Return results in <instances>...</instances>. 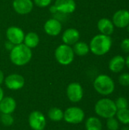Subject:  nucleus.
Segmentation results:
<instances>
[{
	"label": "nucleus",
	"mask_w": 129,
	"mask_h": 130,
	"mask_svg": "<svg viewBox=\"0 0 129 130\" xmlns=\"http://www.w3.org/2000/svg\"><path fill=\"white\" fill-rule=\"evenodd\" d=\"M54 55L57 62L62 66H68L71 64L75 56L72 47L64 43L57 46Z\"/></svg>",
	"instance_id": "5"
},
{
	"label": "nucleus",
	"mask_w": 129,
	"mask_h": 130,
	"mask_svg": "<svg viewBox=\"0 0 129 130\" xmlns=\"http://www.w3.org/2000/svg\"><path fill=\"white\" fill-rule=\"evenodd\" d=\"M28 124L33 130H44L46 126V117L42 112L33 110L29 114Z\"/></svg>",
	"instance_id": "7"
},
{
	"label": "nucleus",
	"mask_w": 129,
	"mask_h": 130,
	"mask_svg": "<svg viewBox=\"0 0 129 130\" xmlns=\"http://www.w3.org/2000/svg\"><path fill=\"white\" fill-rule=\"evenodd\" d=\"M125 66L129 69V54L125 59Z\"/></svg>",
	"instance_id": "34"
},
{
	"label": "nucleus",
	"mask_w": 129,
	"mask_h": 130,
	"mask_svg": "<svg viewBox=\"0 0 129 130\" xmlns=\"http://www.w3.org/2000/svg\"><path fill=\"white\" fill-rule=\"evenodd\" d=\"M72 49L75 55L78 56H84L87 55L90 52L89 44H87L84 41H78L73 45Z\"/></svg>",
	"instance_id": "20"
},
{
	"label": "nucleus",
	"mask_w": 129,
	"mask_h": 130,
	"mask_svg": "<svg viewBox=\"0 0 129 130\" xmlns=\"http://www.w3.org/2000/svg\"><path fill=\"white\" fill-rule=\"evenodd\" d=\"M0 40H1V33H0Z\"/></svg>",
	"instance_id": "37"
},
{
	"label": "nucleus",
	"mask_w": 129,
	"mask_h": 130,
	"mask_svg": "<svg viewBox=\"0 0 129 130\" xmlns=\"http://www.w3.org/2000/svg\"><path fill=\"white\" fill-rule=\"evenodd\" d=\"M116 119L119 120V122L124 125H128L129 124V109H122V110H117L116 112Z\"/></svg>",
	"instance_id": "23"
},
{
	"label": "nucleus",
	"mask_w": 129,
	"mask_h": 130,
	"mask_svg": "<svg viewBox=\"0 0 129 130\" xmlns=\"http://www.w3.org/2000/svg\"><path fill=\"white\" fill-rule=\"evenodd\" d=\"M103 124L101 120L96 117H90L85 121L86 130H102Z\"/></svg>",
	"instance_id": "21"
},
{
	"label": "nucleus",
	"mask_w": 129,
	"mask_h": 130,
	"mask_svg": "<svg viewBox=\"0 0 129 130\" xmlns=\"http://www.w3.org/2000/svg\"><path fill=\"white\" fill-rule=\"evenodd\" d=\"M16 107L17 103L15 100L11 97H4L0 101V112L2 113L12 114Z\"/></svg>",
	"instance_id": "18"
},
{
	"label": "nucleus",
	"mask_w": 129,
	"mask_h": 130,
	"mask_svg": "<svg viewBox=\"0 0 129 130\" xmlns=\"http://www.w3.org/2000/svg\"><path fill=\"white\" fill-rule=\"evenodd\" d=\"M64 111L56 107H52L48 111V117L51 121L53 122H59L63 120Z\"/></svg>",
	"instance_id": "22"
},
{
	"label": "nucleus",
	"mask_w": 129,
	"mask_h": 130,
	"mask_svg": "<svg viewBox=\"0 0 129 130\" xmlns=\"http://www.w3.org/2000/svg\"><path fill=\"white\" fill-rule=\"evenodd\" d=\"M97 29L100 31V34L106 36H111L114 33L115 26L112 20L106 18H100L97 22Z\"/></svg>",
	"instance_id": "16"
},
{
	"label": "nucleus",
	"mask_w": 129,
	"mask_h": 130,
	"mask_svg": "<svg viewBox=\"0 0 129 130\" xmlns=\"http://www.w3.org/2000/svg\"><path fill=\"white\" fill-rule=\"evenodd\" d=\"M62 40L64 44L71 46L80 40V32L76 28H68L62 33Z\"/></svg>",
	"instance_id": "15"
},
{
	"label": "nucleus",
	"mask_w": 129,
	"mask_h": 130,
	"mask_svg": "<svg viewBox=\"0 0 129 130\" xmlns=\"http://www.w3.org/2000/svg\"><path fill=\"white\" fill-rule=\"evenodd\" d=\"M128 27V33H129V24L128 25V27Z\"/></svg>",
	"instance_id": "36"
},
{
	"label": "nucleus",
	"mask_w": 129,
	"mask_h": 130,
	"mask_svg": "<svg viewBox=\"0 0 129 130\" xmlns=\"http://www.w3.org/2000/svg\"><path fill=\"white\" fill-rule=\"evenodd\" d=\"M49 11H50L52 14H55V13H57V12H58L57 10H56V7L54 6V5H51V6L49 7Z\"/></svg>",
	"instance_id": "32"
},
{
	"label": "nucleus",
	"mask_w": 129,
	"mask_h": 130,
	"mask_svg": "<svg viewBox=\"0 0 129 130\" xmlns=\"http://www.w3.org/2000/svg\"><path fill=\"white\" fill-rule=\"evenodd\" d=\"M4 80H5V75H4V73L0 69V85L4 83Z\"/></svg>",
	"instance_id": "31"
},
{
	"label": "nucleus",
	"mask_w": 129,
	"mask_h": 130,
	"mask_svg": "<svg viewBox=\"0 0 129 130\" xmlns=\"http://www.w3.org/2000/svg\"><path fill=\"white\" fill-rule=\"evenodd\" d=\"M40 43L39 35L36 32H28L25 34L23 43L30 49L36 48Z\"/></svg>",
	"instance_id": "19"
},
{
	"label": "nucleus",
	"mask_w": 129,
	"mask_h": 130,
	"mask_svg": "<svg viewBox=\"0 0 129 130\" xmlns=\"http://www.w3.org/2000/svg\"><path fill=\"white\" fill-rule=\"evenodd\" d=\"M112 21L114 26L118 28L127 27L129 24V11L126 9L116 11L113 15Z\"/></svg>",
	"instance_id": "11"
},
{
	"label": "nucleus",
	"mask_w": 129,
	"mask_h": 130,
	"mask_svg": "<svg viewBox=\"0 0 129 130\" xmlns=\"http://www.w3.org/2000/svg\"><path fill=\"white\" fill-rule=\"evenodd\" d=\"M119 83L124 87H128L129 86V73L128 72H124L122 73L119 78H118Z\"/></svg>",
	"instance_id": "27"
},
{
	"label": "nucleus",
	"mask_w": 129,
	"mask_h": 130,
	"mask_svg": "<svg viewBox=\"0 0 129 130\" xmlns=\"http://www.w3.org/2000/svg\"><path fill=\"white\" fill-rule=\"evenodd\" d=\"M84 118V111L78 107H70L64 111L63 120L69 124H79Z\"/></svg>",
	"instance_id": "6"
},
{
	"label": "nucleus",
	"mask_w": 129,
	"mask_h": 130,
	"mask_svg": "<svg viewBox=\"0 0 129 130\" xmlns=\"http://www.w3.org/2000/svg\"><path fill=\"white\" fill-rule=\"evenodd\" d=\"M32 56V50L24 43L14 46L9 53L10 61L17 66H24L28 64L31 61Z\"/></svg>",
	"instance_id": "2"
},
{
	"label": "nucleus",
	"mask_w": 129,
	"mask_h": 130,
	"mask_svg": "<svg viewBox=\"0 0 129 130\" xmlns=\"http://www.w3.org/2000/svg\"><path fill=\"white\" fill-rule=\"evenodd\" d=\"M6 38L8 41L11 43L13 45H19L23 43L25 34L24 30L16 26H11L6 30Z\"/></svg>",
	"instance_id": "10"
},
{
	"label": "nucleus",
	"mask_w": 129,
	"mask_h": 130,
	"mask_svg": "<svg viewBox=\"0 0 129 130\" xmlns=\"http://www.w3.org/2000/svg\"><path fill=\"white\" fill-rule=\"evenodd\" d=\"M114 102H115V104H116V107L117 110H122V109L128 108V101L124 97L118 98Z\"/></svg>",
	"instance_id": "26"
},
{
	"label": "nucleus",
	"mask_w": 129,
	"mask_h": 130,
	"mask_svg": "<svg viewBox=\"0 0 129 130\" xmlns=\"http://www.w3.org/2000/svg\"><path fill=\"white\" fill-rule=\"evenodd\" d=\"M112 45L113 40L110 36L99 34L90 40L89 43L90 52L97 56H104L109 52Z\"/></svg>",
	"instance_id": "1"
},
{
	"label": "nucleus",
	"mask_w": 129,
	"mask_h": 130,
	"mask_svg": "<svg viewBox=\"0 0 129 130\" xmlns=\"http://www.w3.org/2000/svg\"><path fill=\"white\" fill-rule=\"evenodd\" d=\"M4 83L7 88L11 91L21 90L25 85L24 78L17 73H13L8 75L5 78Z\"/></svg>",
	"instance_id": "9"
},
{
	"label": "nucleus",
	"mask_w": 129,
	"mask_h": 130,
	"mask_svg": "<svg viewBox=\"0 0 129 130\" xmlns=\"http://www.w3.org/2000/svg\"><path fill=\"white\" fill-rule=\"evenodd\" d=\"M66 94L71 102L78 103L84 97V89L80 83L71 82L66 88Z\"/></svg>",
	"instance_id": "8"
},
{
	"label": "nucleus",
	"mask_w": 129,
	"mask_h": 130,
	"mask_svg": "<svg viewBox=\"0 0 129 130\" xmlns=\"http://www.w3.org/2000/svg\"><path fill=\"white\" fill-rule=\"evenodd\" d=\"M0 124H1V119H0Z\"/></svg>",
	"instance_id": "38"
},
{
	"label": "nucleus",
	"mask_w": 129,
	"mask_h": 130,
	"mask_svg": "<svg viewBox=\"0 0 129 130\" xmlns=\"http://www.w3.org/2000/svg\"><path fill=\"white\" fill-rule=\"evenodd\" d=\"M43 30L45 33L50 37H56L59 35L62 30V25L60 21L56 18L48 19L44 25Z\"/></svg>",
	"instance_id": "12"
},
{
	"label": "nucleus",
	"mask_w": 129,
	"mask_h": 130,
	"mask_svg": "<svg viewBox=\"0 0 129 130\" xmlns=\"http://www.w3.org/2000/svg\"><path fill=\"white\" fill-rule=\"evenodd\" d=\"M120 48L124 53L129 54V38H125L122 40Z\"/></svg>",
	"instance_id": "29"
},
{
	"label": "nucleus",
	"mask_w": 129,
	"mask_h": 130,
	"mask_svg": "<svg viewBox=\"0 0 129 130\" xmlns=\"http://www.w3.org/2000/svg\"><path fill=\"white\" fill-rule=\"evenodd\" d=\"M58 12L62 14H71L76 9L75 0H56L54 3Z\"/></svg>",
	"instance_id": "14"
},
{
	"label": "nucleus",
	"mask_w": 129,
	"mask_h": 130,
	"mask_svg": "<svg viewBox=\"0 0 129 130\" xmlns=\"http://www.w3.org/2000/svg\"><path fill=\"white\" fill-rule=\"evenodd\" d=\"M125 67V59L120 55L113 56L109 62V69L113 73L122 72Z\"/></svg>",
	"instance_id": "17"
},
{
	"label": "nucleus",
	"mask_w": 129,
	"mask_h": 130,
	"mask_svg": "<svg viewBox=\"0 0 129 130\" xmlns=\"http://www.w3.org/2000/svg\"><path fill=\"white\" fill-rule=\"evenodd\" d=\"M94 111L97 116L103 119H109L116 116L117 108L114 101L104 98L97 101L94 107Z\"/></svg>",
	"instance_id": "4"
},
{
	"label": "nucleus",
	"mask_w": 129,
	"mask_h": 130,
	"mask_svg": "<svg viewBox=\"0 0 129 130\" xmlns=\"http://www.w3.org/2000/svg\"><path fill=\"white\" fill-rule=\"evenodd\" d=\"M14 45H13L11 43H10L9 41H7V42H5V49L7 50H9V51H11V49L14 47Z\"/></svg>",
	"instance_id": "30"
},
{
	"label": "nucleus",
	"mask_w": 129,
	"mask_h": 130,
	"mask_svg": "<svg viewBox=\"0 0 129 130\" xmlns=\"http://www.w3.org/2000/svg\"><path fill=\"white\" fill-rule=\"evenodd\" d=\"M32 0H13L12 7L14 11L21 15L30 14L33 8Z\"/></svg>",
	"instance_id": "13"
},
{
	"label": "nucleus",
	"mask_w": 129,
	"mask_h": 130,
	"mask_svg": "<svg viewBox=\"0 0 129 130\" xmlns=\"http://www.w3.org/2000/svg\"><path fill=\"white\" fill-rule=\"evenodd\" d=\"M119 123H120L115 117L106 119V127L108 130H119Z\"/></svg>",
	"instance_id": "25"
},
{
	"label": "nucleus",
	"mask_w": 129,
	"mask_h": 130,
	"mask_svg": "<svg viewBox=\"0 0 129 130\" xmlns=\"http://www.w3.org/2000/svg\"><path fill=\"white\" fill-rule=\"evenodd\" d=\"M0 119L1 123L5 126H11L14 123V117L10 113H2Z\"/></svg>",
	"instance_id": "24"
},
{
	"label": "nucleus",
	"mask_w": 129,
	"mask_h": 130,
	"mask_svg": "<svg viewBox=\"0 0 129 130\" xmlns=\"http://www.w3.org/2000/svg\"><path fill=\"white\" fill-rule=\"evenodd\" d=\"M34 5L39 8H46L52 3V0H33Z\"/></svg>",
	"instance_id": "28"
},
{
	"label": "nucleus",
	"mask_w": 129,
	"mask_h": 130,
	"mask_svg": "<svg viewBox=\"0 0 129 130\" xmlns=\"http://www.w3.org/2000/svg\"><path fill=\"white\" fill-rule=\"evenodd\" d=\"M122 130H129V127H128V126H125Z\"/></svg>",
	"instance_id": "35"
},
{
	"label": "nucleus",
	"mask_w": 129,
	"mask_h": 130,
	"mask_svg": "<svg viewBox=\"0 0 129 130\" xmlns=\"http://www.w3.org/2000/svg\"><path fill=\"white\" fill-rule=\"evenodd\" d=\"M3 98H4V91H3V89L0 87V101L2 100Z\"/></svg>",
	"instance_id": "33"
},
{
	"label": "nucleus",
	"mask_w": 129,
	"mask_h": 130,
	"mask_svg": "<svg viewBox=\"0 0 129 130\" xmlns=\"http://www.w3.org/2000/svg\"><path fill=\"white\" fill-rule=\"evenodd\" d=\"M93 85L95 91L103 96L110 95L113 93L116 88L113 79L108 75L105 74L99 75L94 79Z\"/></svg>",
	"instance_id": "3"
}]
</instances>
